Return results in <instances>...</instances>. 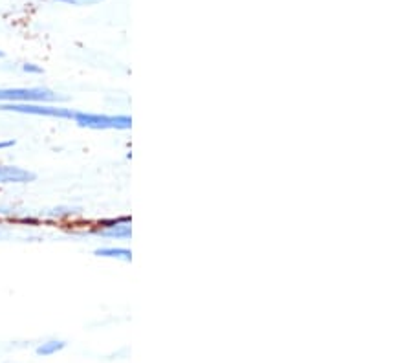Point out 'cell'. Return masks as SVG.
Instances as JSON below:
<instances>
[{"mask_svg": "<svg viewBox=\"0 0 412 363\" xmlns=\"http://www.w3.org/2000/svg\"><path fill=\"white\" fill-rule=\"evenodd\" d=\"M74 121L81 128H92V130H129L132 128V118L127 114H90L75 110Z\"/></svg>", "mask_w": 412, "mask_h": 363, "instance_id": "obj_1", "label": "cell"}, {"mask_svg": "<svg viewBox=\"0 0 412 363\" xmlns=\"http://www.w3.org/2000/svg\"><path fill=\"white\" fill-rule=\"evenodd\" d=\"M66 101L65 96H59L57 92L43 88V86H32V88H0V103H55Z\"/></svg>", "mask_w": 412, "mask_h": 363, "instance_id": "obj_2", "label": "cell"}, {"mask_svg": "<svg viewBox=\"0 0 412 363\" xmlns=\"http://www.w3.org/2000/svg\"><path fill=\"white\" fill-rule=\"evenodd\" d=\"M2 112H17L30 114V116H43V118L55 119H74L75 110L59 105H48V103H0Z\"/></svg>", "mask_w": 412, "mask_h": 363, "instance_id": "obj_3", "label": "cell"}, {"mask_svg": "<svg viewBox=\"0 0 412 363\" xmlns=\"http://www.w3.org/2000/svg\"><path fill=\"white\" fill-rule=\"evenodd\" d=\"M37 180V174L15 165H0V184H30Z\"/></svg>", "mask_w": 412, "mask_h": 363, "instance_id": "obj_4", "label": "cell"}, {"mask_svg": "<svg viewBox=\"0 0 412 363\" xmlns=\"http://www.w3.org/2000/svg\"><path fill=\"white\" fill-rule=\"evenodd\" d=\"M96 233L101 237H112V239H130L132 228H130V222H118V224L108 226V228L96 230Z\"/></svg>", "mask_w": 412, "mask_h": 363, "instance_id": "obj_5", "label": "cell"}, {"mask_svg": "<svg viewBox=\"0 0 412 363\" xmlns=\"http://www.w3.org/2000/svg\"><path fill=\"white\" fill-rule=\"evenodd\" d=\"M97 257H105V259H119V261L130 262L132 261V251L129 248H116V246H107V248H97L94 251Z\"/></svg>", "mask_w": 412, "mask_h": 363, "instance_id": "obj_6", "label": "cell"}, {"mask_svg": "<svg viewBox=\"0 0 412 363\" xmlns=\"http://www.w3.org/2000/svg\"><path fill=\"white\" fill-rule=\"evenodd\" d=\"M65 347H66V341H61V339H52V341H46V343H43V345H39L35 352H37L39 356H52V354L61 352Z\"/></svg>", "mask_w": 412, "mask_h": 363, "instance_id": "obj_7", "label": "cell"}, {"mask_svg": "<svg viewBox=\"0 0 412 363\" xmlns=\"http://www.w3.org/2000/svg\"><path fill=\"white\" fill-rule=\"evenodd\" d=\"M57 2H63V4H70V6H94L103 2V0H57Z\"/></svg>", "mask_w": 412, "mask_h": 363, "instance_id": "obj_8", "label": "cell"}, {"mask_svg": "<svg viewBox=\"0 0 412 363\" xmlns=\"http://www.w3.org/2000/svg\"><path fill=\"white\" fill-rule=\"evenodd\" d=\"M22 72H26V74H37V75H41L44 72L39 64H33V63H26V64H22Z\"/></svg>", "mask_w": 412, "mask_h": 363, "instance_id": "obj_9", "label": "cell"}, {"mask_svg": "<svg viewBox=\"0 0 412 363\" xmlns=\"http://www.w3.org/2000/svg\"><path fill=\"white\" fill-rule=\"evenodd\" d=\"M13 145H15V139H2V141H0V150L10 149V147H13Z\"/></svg>", "mask_w": 412, "mask_h": 363, "instance_id": "obj_10", "label": "cell"}, {"mask_svg": "<svg viewBox=\"0 0 412 363\" xmlns=\"http://www.w3.org/2000/svg\"><path fill=\"white\" fill-rule=\"evenodd\" d=\"M0 57H4V52H2V50H0Z\"/></svg>", "mask_w": 412, "mask_h": 363, "instance_id": "obj_11", "label": "cell"}]
</instances>
